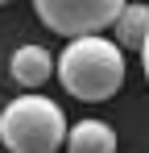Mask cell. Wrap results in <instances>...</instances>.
Wrapping results in <instances>:
<instances>
[{
    "label": "cell",
    "mask_w": 149,
    "mask_h": 153,
    "mask_svg": "<svg viewBox=\"0 0 149 153\" xmlns=\"http://www.w3.org/2000/svg\"><path fill=\"white\" fill-rule=\"evenodd\" d=\"M124 54L120 42L91 33V37H74L66 42V50L58 54V83L83 103H104L124 87Z\"/></svg>",
    "instance_id": "cell-1"
},
{
    "label": "cell",
    "mask_w": 149,
    "mask_h": 153,
    "mask_svg": "<svg viewBox=\"0 0 149 153\" xmlns=\"http://www.w3.org/2000/svg\"><path fill=\"white\" fill-rule=\"evenodd\" d=\"M66 137H71L66 112L37 91H25L17 100H8L4 112H0L4 153H58L66 145Z\"/></svg>",
    "instance_id": "cell-2"
},
{
    "label": "cell",
    "mask_w": 149,
    "mask_h": 153,
    "mask_svg": "<svg viewBox=\"0 0 149 153\" xmlns=\"http://www.w3.org/2000/svg\"><path fill=\"white\" fill-rule=\"evenodd\" d=\"M33 8L50 33H62L74 42V37H91L116 25L128 0H33Z\"/></svg>",
    "instance_id": "cell-3"
},
{
    "label": "cell",
    "mask_w": 149,
    "mask_h": 153,
    "mask_svg": "<svg viewBox=\"0 0 149 153\" xmlns=\"http://www.w3.org/2000/svg\"><path fill=\"white\" fill-rule=\"evenodd\" d=\"M54 71H58V62L50 58V50L46 46H33V42L29 46H17L13 58H8V75L17 79L21 87H42Z\"/></svg>",
    "instance_id": "cell-4"
},
{
    "label": "cell",
    "mask_w": 149,
    "mask_h": 153,
    "mask_svg": "<svg viewBox=\"0 0 149 153\" xmlns=\"http://www.w3.org/2000/svg\"><path fill=\"white\" fill-rule=\"evenodd\" d=\"M66 153H116V128L104 120H79L66 137Z\"/></svg>",
    "instance_id": "cell-5"
},
{
    "label": "cell",
    "mask_w": 149,
    "mask_h": 153,
    "mask_svg": "<svg viewBox=\"0 0 149 153\" xmlns=\"http://www.w3.org/2000/svg\"><path fill=\"white\" fill-rule=\"evenodd\" d=\"M112 29H116L120 50H145V42H149V4H128Z\"/></svg>",
    "instance_id": "cell-6"
},
{
    "label": "cell",
    "mask_w": 149,
    "mask_h": 153,
    "mask_svg": "<svg viewBox=\"0 0 149 153\" xmlns=\"http://www.w3.org/2000/svg\"><path fill=\"white\" fill-rule=\"evenodd\" d=\"M141 75H145V83H149V42H145V50H141Z\"/></svg>",
    "instance_id": "cell-7"
},
{
    "label": "cell",
    "mask_w": 149,
    "mask_h": 153,
    "mask_svg": "<svg viewBox=\"0 0 149 153\" xmlns=\"http://www.w3.org/2000/svg\"><path fill=\"white\" fill-rule=\"evenodd\" d=\"M0 4H13V0H0Z\"/></svg>",
    "instance_id": "cell-8"
}]
</instances>
